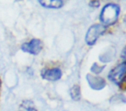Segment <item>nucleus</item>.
Here are the masks:
<instances>
[{
	"label": "nucleus",
	"instance_id": "f257e3e1",
	"mask_svg": "<svg viewBox=\"0 0 126 111\" xmlns=\"http://www.w3.org/2000/svg\"><path fill=\"white\" fill-rule=\"evenodd\" d=\"M120 13V7L117 4L109 3L101 10L99 20L105 25H111L116 23Z\"/></svg>",
	"mask_w": 126,
	"mask_h": 111
},
{
	"label": "nucleus",
	"instance_id": "f03ea898",
	"mask_svg": "<svg viewBox=\"0 0 126 111\" xmlns=\"http://www.w3.org/2000/svg\"><path fill=\"white\" fill-rule=\"evenodd\" d=\"M105 27L102 24H94L88 29L85 40L88 45H93L98 38L105 32Z\"/></svg>",
	"mask_w": 126,
	"mask_h": 111
},
{
	"label": "nucleus",
	"instance_id": "7ed1b4c3",
	"mask_svg": "<svg viewBox=\"0 0 126 111\" xmlns=\"http://www.w3.org/2000/svg\"><path fill=\"white\" fill-rule=\"evenodd\" d=\"M43 44L40 39L34 38L32 40L26 42L22 44V50L25 51L27 53H30L31 55H37L41 52L42 49Z\"/></svg>",
	"mask_w": 126,
	"mask_h": 111
},
{
	"label": "nucleus",
	"instance_id": "20e7f679",
	"mask_svg": "<svg viewBox=\"0 0 126 111\" xmlns=\"http://www.w3.org/2000/svg\"><path fill=\"white\" fill-rule=\"evenodd\" d=\"M124 71H125V64L122 63L121 64L117 65L115 69H113L109 74V79L113 82L116 84H120L124 80Z\"/></svg>",
	"mask_w": 126,
	"mask_h": 111
},
{
	"label": "nucleus",
	"instance_id": "39448f33",
	"mask_svg": "<svg viewBox=\"0 0 126 111\" xmlns=\"http://www.w3.org/2000/svg\"><path fill=\"white\" fill-rule=\"evenodd\" d=\"M61 76H62V72L59 68H53V69H44L42 72V78L47 80V81H57V80L61 79Z\"/></svg>",
	"mask_w": 126,
	"mask_h": 111
},
{
	"label": "nucleus",
	"instance_id": "423d86ee",
	"mask_svg": "<svg viewBox=\"0 0 126 111\" xmlns=\"http://www.w3.org/2000/svg\"><path fill=\"white\" fill-rule=\"evenodd\" d=\"M40 4L47 9H59L63 5V2L61 0H46L40 1Z\"/></svg>",
	"mask_w": 126,
	"mask_h": 111
}]
</instances>
